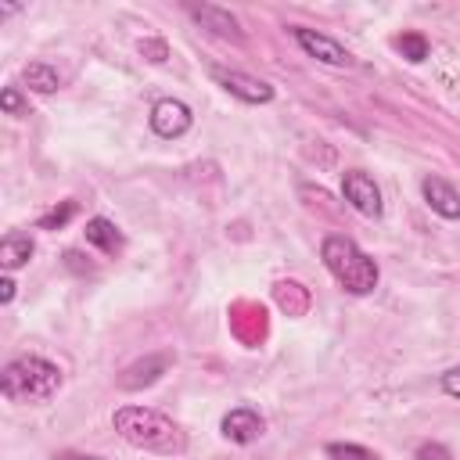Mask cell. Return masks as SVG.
<instances>
[{
	"mask_svg": "<svg viewBox=\"0 0 460 460\" xmlns=\"http://www.w3.org/2000/svg\"><path fill=\"white\" fill-rule=\"evenodd\" d=\"M111 424L119 438L129 442L133 449L158 453V456H180L187 449V435L180 431V424L151 406H119L111 413Z\"/></svg>",
	"mask_w": 460,
	"mask_h": 460,
	"instance_id": "cell-1",
	"label": "cell"
},
{
	"mask_svg": "<svg viewBox=\"0 0 460 460\" xmlns=\"http://www.w3.org/2000/svg\"><path fill=\"white\" fill-rule=\"evenodd\" d=\"M320 259L327 273L349 291V295H370L377 288V262L345 234H327L320 241Z\"/></svg>",
	"mask_w": 460,
	"mask_h": 460,
	"instance_id": "cell-2",
	"label": "cell"
},
{
	"mask_svg": "<svg viewBox=\"0 0 460 460\" xmlns=\"http://www.w3.org/2000/svg\"><path fill=\"white\" fill-rule=\"evenodd\" d=\"M61 367L43 356H18L0 374V392L7 402H47L61 388Z\"/></svg>",
	"mask_w": 460,
	"mask_h": 460,
	"instance_id": "cell-3",
	"label": "cell"
},
{
	"mask_svg": "<svg viewBox=\"0 0 460 460\" xmlns=\"http://www.w3.org/2000/svg\"><path fill=\"white\" fill-rule=\"evenodd\" d=\"M341 198H345L359 216H367V219H377V216L385 212V205H381V187H377L374 176L363 172V169L341 172Z\"/></svg>",
	"mask_w": 460,
	"mask_h": 460,
	"instance_id": "cell-4",
	"label": "cell"
},
{
	"mask_svg": "<svg viewBox=\"0 0 460 460\" xmlns=\"http://www.w3.org/2000/svg\"><path fill=\"white\" fill-rule=\"evenodd\" d=\"M291 36H295V43H298L309 58H316V61H323V65H334V68H349V65H356V58H352L338 40H331V36H323V32H316V29L295 25Z\"/></svg>",
	"mask_w": 460,
	"mask_h": 460,
	"instance_id": "cell-5",
	"label": "cell"
},
{
	"mask_svg": "<svg viewBox=\"0 0 460 460\" xmlns=\"http://www.w3.org/2000/svg\"><path fill=\"white\" fill-rule=\"evenodd\" d=\"M212 79L226 90V93H234L237 101H244V104H270L273 101V86L270 83H262V79H255V75H248V72H237V68H212Z\"/></svg>",
	"mask_w": 460,
	"mask_h": 460,
	"instance_id": "cell-6",
	"label": "cell"
},
{
	"mask_svg": "<svg viewBox=\"0 0 460 460\" xmlns=\"http://www.w3.org/2000/svg\"><path fill=\"white\" fill-rule=\"evenodd\" d=\"M190 122H194L190 108H187L183 101H176V97H162V101L151 104V129H155L162 140L183 137V133L190 129Z\"/></svg>",
	"mask_w": 460,
	"mask_h": 460,
	"instance_id": "cell-7",
	"label": "cell"
},
{
	"mask_svg": "<svg viewBox=\"0 0 460 460\" xmlns=\"http://www.w3.org/2000/svg\"><path fill=\"white\" fill-rule=\"evenodd\" d=\"M219 431H223L230 442L248 446V442H255V438L266 431V420H262L259 410H252V406H234V410L219 420Z\"/></svg>",
	"mask_w": 460,
	"mask_h": 460,
	"instance_id": "cell-8",
	"label": "cell"
},
{
	"mask_svg": "<svg viewBox=\"0 0 460 460\" xmlns=\"http://www.w3.org/2000/svg\"><path fill=\"white\" fill-rule=\"evenodd\" d=\"M420 194L428 201L431 212H438L442 219H460V190L442 180V176H424L420 180Z\"/></svg>",
	"mask_w": 460,
	"mask_h": 460,
	"instance_id": "cell-9",
	"label": "cell"
},
{
	"mask_svg": "<svg viewBox=\"0 0 460 460\" xmlns=\"http://www.w3.org/2000/svg\"><path fill=\"white\" fill-rule=\"evenodd\" d=\"M187 14H190L201 29H208V32L230 40V43H244V32H241V25H237V18H234L230 11L216 7V4H201V7H187Z\"/></svg>",
	"mask_w": 460,
	"mask_h": 460,
	"instance_id": "cell-10",
	"label": "cell"
},
{
	"mask_svg": "<svg viewBox=\"0 0 460 460\" xmlns=\"http://www.w3.org/2000/svg\"><path fill=\"white\" fill-rule=\"evenodd\" d=\"M169 356L162 352V356H144V359H137V363H129L122 374H119V388L122 392H137V388H147V385H155L165 370H169Z\"/></svg>",
	"mask_w": 460,
	"mask_h": 460,
	"instance_id": "cell-11",
	"label": "cell"
},
{
	"mask_svg": "<svg viewBox=\"0 0 460 460\" xmlns=\"http://www.w3.org/2000/svg\"><path fill=\"white\" fill-rule=\"evenodd\" d=\"M86 244H93L97 252H104V255H119L122 248H126V237H122V230L111 223V219H104V216H93V219H86Z\"/></svg>",
	"mask_w": 460,
	"mask_h": 460,
	"instance_id": "cell-12",
	"label": "cell"
},
{
	"mask_svg": "<svg viewBox=\"0 0 460 460\" xmlns=\"http://www.w3.org/2000/svg\"><path fill=\"white\" fill-rule=\"evenodd\" d=\"M32 252H36V241H32V234H7L4 241H0V266L11 273V270H18V266H25L29 259H32Z\"/></svg>",
	"mask_w": 460,
	"mask_h": 460,
	"instance_id": "cell-13",
	"label": "cell"
},
{
	"mask_svg": "<svg viewBox=\"0 0 460 460\" xmlns=\"http://www.w3.org/2000/svg\"><path fill=\"white\" fill-rule=\"evenodd\" d=\"M22 79H25V86H29L32 93H54V90H61V75H58V68L47 65V61H29V65L22 68Z\"/></svg>",
	"mask_w": 460,
	"mask_h": 460,
	"instance_id": "cell-14",
	"label": "cell"
},
{
	"mask_svg": "<svg viewBox=\"0 0 460 460\" xmlns=\"http://www.w3.org/2000/svg\"><path fill=\"white\" fill-rule=\"evenodd\" d=\"M395 50H402V58L417 65L428 58V40L420 32H402V36H395Z\"/></svg>",
	"mask_w": 460,
	"mask_h": 460,
	"instance_id": "cell-15",
	"label": "cell"
},
{
	"mask_svg": "<svg viewBox=\"0 0 460 460\" xmlns=\"http://www.w3.org/2000/svg\"><path fill=\"white\" fill-rule=\"evenodd\" d=\"M75 212H79V205H75V201H61L58 208L43 212V216L36 219V226H40V230H61V226H65V223H68Z\"/></svg>",
	"mask_w": 460,
	"mask_h": 460,
	"instance_id": "cell-16",
	"label": "cell"
},
{
	"mask_svg": "<svg viewBox=\"0 0 460 460\" xmlns=\"http://www.w3.org/2000/svg\"><path fill=\"white\" fill-rule=\"evenodd\" d=\"M327 456H331V460H377L370 449L352 446V442H331V446H327Z\"/></svg>",
	"mask_w": 460,
	"mask_h": 460,
	"instance_id": "cell-17",
	"label": "cell"
},
{
	"mask_svg": "<svg viewBox=\"0 0 460 460\" xmlns=\"http://www.w3.org/2000/svg\"><path fill=\"white\" fill-rule=\"evenodd\" d=\"M0 108H4L7 115H29V101L22 97L18 86H4V90H0Z\"/></svg>",
	"mask_w": 460,
	"mask_h": 460,
	"instance_id": "cell-18",
	"label": "cell"
},
{
	"mask_svg": "<svg viewBox=\"0 0 460 460\" xmlns=\"http://www.w3.org/2000/svg\"><path fill=\"white\" fill-rule=\"evenodd\" d=\"M140 54H144L147 61H155V65H162V61L169 58V47H165L162 40H144V43H140Z\"/></svg>",
	"mask_w": 460,
	"mask_h": 460,
	"instance_id": "cell-19",
	"label": "cell"
},
{
	"mask_svg": "<svg viewBox=\"0 0 460 460\" xmlns=\"http://www.w3.org/2000/svg\"><path fill=\"white\" fill-rule=\"evenodd\" d=\"M413 460H449V449H446L442 442H424V446L413 453Z\"/></svg>",
	"mask_w": 460,
	"mask_h": 460,
	"instance_id": "cell-20",
	"label": "cell"
},
{
	"mask_svg": "<svg viewBox=\"0 0 460 460\" xmlns=\"http://www.w3.org/2000/svg\"><path fill=\"white\" fill-rule=\"evenodd\" d=\"M442 392L453 395V399H460V367H453V370L442 374Z\"/></svg>",
	"mask_w": 460,
	"mask_h": 460,
	"instance_id": "cell-21",
	"label": "cell"
},
{
	"mask_svg": "<svg viewBox=\"0 0 460 460\" xmlns=\"http://www.w3.org/2000/svg\"><path fill=\"white\" fill-rule=\"evenodd\" d=\"M65 262H68V266H72V270H75V273H83V270H86V273H90V270H93V266H90V262H83V255H79V252H65Z\"/></svg>",
	"mask_w": 460,
	"mask_h": 460,
	"instance_id": "cell-22",
	"label": "cell"
},
{
	"mask_svg": "<svg viewBox=\"0 0 460 460\" xmlns=\"http://www.w3.org/2000/svg\"><path fill=\"white\" fill-rule=\"evenodd\" d=\"M11 298H14V280H11V277H4V280H0V302L7 305Z\"/></svg>",
	"mask_w": 460,
	"mask_h": 460,
	"instance_id": "cell-23",
	"label": "cell"
},
{
	"mask_svg": "<svg viewBox=\"0 0 460 460\" xmlns=\"http://www.w3.org/2000/svg\"><path fill=\"white\" fill-rule=\"evenodd\" d=\"M58 460H101V456H90V453H61Z\"/></svg>",
	"mask_w": 460,
	"mask_h": 460,
	"instance_id": "cell-24",
	"label": "cell"
}]
</instances>
